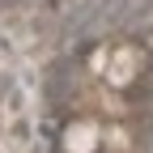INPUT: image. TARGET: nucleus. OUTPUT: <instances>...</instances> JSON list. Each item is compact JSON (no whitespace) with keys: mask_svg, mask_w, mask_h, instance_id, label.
I'll return each mask as SVG.
<instances>
[{"mask_svg":"<svg viewBox=\"0 0 153 153\" xmlns=\"http://www.w3.org/2000/svg\"><path fill=\"white\" fill-rule=\"evenodd\" d=\"M145 64H149V55H145L140 43H115V47H111V60H106V72H102L106 89H115V94L132 89V85L140 81Z\"/></svg>","mask_w":153,"mask_h":153,"instance_id":"obj_1","label":"nucleus"},{"mask_svg":"<svg viewBox=\"0 0 153 153\" xmlns=\"http://www.w3.org/2000/svg\"><path fill=\"white\" fill-rule=\"evenodd\" d=\"M60 153H102V119H68L60 132Z\"/></svg>","mask_w":153,"mask_h":153,"instance_id":"obj_2","label":"nucleus"},{"mask_svg":"<svg viewBox=\"0 0 153 153\" xmlns=\"http://www.w3.org/2000/svg\"><path fill=\"white\" fill-rule=\"evenodd\" d=\"M102 149H119V153H132V132H128V123H119V119L102 123Z\"/></svg>","mask_w":153,"mask_h":153,"instance_id":"obj_3","label":"nucleus"},{"mask_svg":"<svg viewBox=\"0 0 153 153\" xmlns=\"http://www.w3.org/2000/svg\"><path fill=\"white\" fill-rule=\"evenodd\" d=\"M106 60H111V47L102 43V47H94V51H89V60H85V68H89L94 76H102V72H106Z\"/></svg>","mask_w":153,"mask_h":153,"instance_id":"obj_4","label":"nucleus"},{"mask_svg":"<svg viewBox=\"0 0 153 153\" xmlns=\"http://www.w3.org/2000/svg\"><path fill=\"white\" fill-rule=\"evenodd\" d=\"M102 153H119V149H102Z\"/></svg>","mask_w":153,"mask_h":153,"instance_id":"obj_5","label":"nucleus"}]
</instances>
